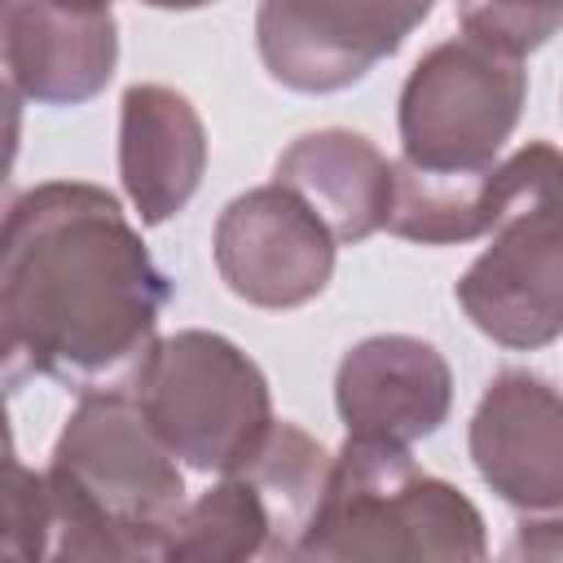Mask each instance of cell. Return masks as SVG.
<instances>
[{"instance_id": "cell-19", "label": "cell", "mask_w": 563, "mask_h": 563, "mask_svg": "<svg viewBox=\"0 0 563 563\" xmlns=\"http://www.w3.org/2000/svg\"><path fill=\"white\" fill-rule=\"evenodd\" d=\"M141 4H150V9H176V13H185V9H202V4H216V0H141Z\"/></svg>"}, {"instance_id": "cell-7", "label": "cell", "mask_w": 563, "mask_h": 563, "mask_svg": "<svg viewBox=\"0 0 563 563\" xmlns=\"http://www.w3.org/2000/svg\"><path fill=\"white\" fill-rule=\"evenodd\" d=\"M528 70L466 35L418 57L400 88V158L422 172H484L519 128Z\"/></svg>"}, {"instance_id": "cell-11", "label": "cell", "mask_w": 563, "mask_h": 563, "mask_svg": "<svg viewBox=\"0 0 563 563\" xmlns=\"http://www.w3.org/2000/svg\"><path fill=\"white\" fill-rule=\"evenodd\" d=\"M4 84L35 106L92 101L119 62V22L110 0H4Z\"/></svg>"}, {"instance_id": "cell-16", "label": "cell", "mask_w": 563, "mask_h": 563, "mask_svg": "<svg viewBox=\"0 0 563 563\" xmlns=\"http://www.w3.org/2000/svg\"><path fill=\"white\" fill-rule=\"evenodd\" d=\"M462 35L523 62L563 26V0H462Z\"/></svg>"}, {"instance_id": "cell-10", "label": "cell", "mask_w": 563, "mask_h": 563, "mask_svg": "<svg viewBox=\"0 0 563 563\" xmlns=\"http://www.w3.org/2000/svg\"><path fill=\"white\" fill-rule=\"evenodd\" d=\"M479 479L523 515H563V391L532 369H501L471 413Z\"/></svg>"}, {"instance_id": "cell-4", "label": "cell", "mask_w": 563, "mask_h": 563, "mask_svg": "<svg viewBox=\"0 0 563 563\" xmlns=\"http://www.w3.org/2000/svg\"><path fill=\"white\" fill-rule=\"evenodd\" d=\"M510 158L515 198L453 295L479 334L537 352L563 334V150L528 141Z\"/></svg>"}, {"instance_id": "cell-2", "label": "cell", "mask_w": 563, "mask_h": 563, "mask_svg": "<svg viewBox=\"0 0 563 563\" xmlns=\"http://www.w3.org/2000/svg\"><path fill=\"white\" fill-rule=\"evenodd\" d=\"M48 559H167L185 475L132 391L79 396L48 466Z\"/></svg>"}, {"instance_id": "cell-15", "label": "cell", "mask_w": 563, "mask_h": 563, "mask_svg": "<svg viewBox=\"0 0 563 563\" xmlns=\"http://www.w3.org/2000/svg\"><path fill=\"white\" fill-rule=\"evenodd\" d=\"M396 167L387 233L422 246H462L497 229L515 198V158H501L484 172H422L405 158Z\"/></svg>"}, {"instance_id": "cell-6", "label": "cell", "mask_w": 563, "mask_h": 563, "mask_svg": "<svg viewBox=\"0 0 563 563\" xmlns=\"http://www.w3.org/2000/svg\"><path fill=\"white\" fill-rule=\"evenodd\" d=\"M163 444L189 471H233L268 435L273 391L264 369L216 330H176L158 339L136 391Z\"/></svg>"}, {"instance_id": "cell-17", "label": "cell", "mask_w": 563, "mask_h": 563, "mask_svg": "<svg viewBox=\"0 0 563 563\" xmlns=\"http://www.w3.org/2000/svg\"><path fill=\"white\" fill-rule=\"evenodd\" d=\"M4 554L22 563L48 559V484L18 453L4 462Z\"/></svg>"}, {"instance_id": "cell-3", "label": "cell", "mask_w": 563, "mask_h": 563, "mask_svg": "<svg viewBox=\"0 0 563 563\" xmlns=\"http://www.w3.org/2000/svg\"><path fill=\"white\" fill-rule=\"evenodd\" d=\"M488 532L475 501L422 471L409 444L347 435L299 559H484Z\"/></svg>"}, {"instance_id": "cell-12", "label": "cell", "mask_w": 563, "mask_h": 563, "mask_svg": "<svg viewBox=\"0 0 563 563\" xmlns=\"http://www.w3.org/2000/svg\"><path fill=\"white\" fill-rule=\"evenodd\" d=\"M334 409L347 435L396 444L435 435L453 409L449 361L418 334H369L334 369Z\"/></svg>"}, {"instance_id": "cell-14", "label": "cell", "mask_w": 563, "mask_h": 563, "mask_svg": "<svg viewBox=\"0 0 563 563\" xmlns=\"http://www.w3.org/2000/svg\"><path fill=\"white\" fill-rule=\"evenodd\" d=\"M273 180L295 189L339 242H365L387 229L396 167L369 136L352 128H317L295 136L273 163Z\"/></svg>"}, {"instance_id": "cell-13", "label": "cell", "mask_w": 563, "mask_h": 563, "mask_svg": "<svg viewBox=\"0 0 563 563\" xmlns=\"http://www.w3.org/2000/svg\"><path fill=\"white\" fill-rule=\"evenodd\" d=\"M207 172V128L194 101L167 84H132L119 101V180L141 224H167L189 207Z\"/></svg>"}, {"instance_id": "cell-5", "label": "cell", "mask_w": 563, "mask_h": 563, "mask_svg": "<svg viewBox=\"0 0 563 563\" xmlns=\"http://www.w3.org/2000/svg\"><path fill=\"white\" fill-rule=\"evenodd\" d=\"M334 457L295 422H273L260 449L194 497L163 563H255L299 559L330 488Z\"/></svg>"}, {"instance_id": "cell-9", "label": "cell", "mask_w": 563, "mask_h": 563, "mask_svg": "<svg viewBox=\"0 0 563 563\" xmlns=\"http://www.w3.org/2000/svg\"><path fill=\"white\" fill-rule=\"evenodd\" d=\"M339 238L330 224L286 185H260L238 194L211 238L220 282L255 308H303L334 277Z\"/></svg>"}, {"instance_id": "cell-1", "label": "cell", "mask_w": 563, "mask_h": 563, "mask_svg": "<svg viewBox=\"0 0 563 563\" xmlns=\"http://www.w3.org/2000/svg\"><path fill=\"white\" fill-rule=\"evenodd\" d=\"M172 299L119 198L88 180H44L9 202L0 242L4 378H53L75 396L136 391Z\"/></svg>"}, {"instance_id": "cell-8", "label": "cell", "mask_w": 563, "mask_h": 563, "mask_svg": "<svg viewBox=\"0 0 563 563\" xmlns=\"http://www.w3.org/2000/svg\"><path fill=\"white\" fill-rule=\"evenodd\" d=\"M431 0H260L255 48L290 92H343L391 57Z\"/></svg>"}, {"instance_id": "cell-18", "label": "cell", "mask_w": 563, "mask_h": 563, "mask_svg": "<svg viewBox=\"0 0 563 563\" xmlns=\"http://www.w3.org/2000/svg\"><path fill=\"white\" fill-rule=\"evenodd\" d=\"M510 559H563V515H528L506 550Z\"/></svg>"}]
</instances>
